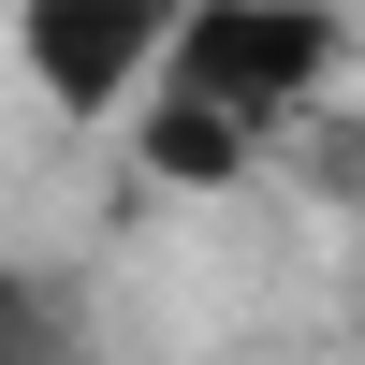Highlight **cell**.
I'll list each match as a JSON object with an SVG mask.
<instances>
[{
  "instance_id": "cell-1",
  "label": "cell",
  "mask_w": 365,
  "mask_h": 365,
  "mask_svg": "<svg viewBox=\"0 0 365 365\" xmlns=\"http://www.w3.org/2000/svg\"><path fill=\"white\" fill-rule=\"evenodd\" d=\"M336 44L351 29L322 15V0H175V29H161V58H146L132 103H190V117H220V132L278 146L292 117L336 88Z\"/></svg>"
},
{
  "instance_id": "cell-2",
  "label": "cell",
  "mask_w": 365,
  "mask_h": 365,
  "mask_svg": "<svg viewBox=\"0 0 365 365\" xmlns=\"http://www.w3.org/2000/svg\"><path fill=\"white\" fill-rule=\"evenodd\" d=\"M161 29H175V0H29L15 58H29V88L58 117H117L146 88V58H161Z\"/></svg>"
},
{
  "instance_id": "cell-3",
  "label": "cell",
  "mask_w": 365,
  "mask_h": 365,
  "mask_svg": "<svg viewBox=\"0 0 365 365\" xmlns=\"http://www.w3.org/2000/svg\"><path fill=\"white\" fill-rule=\"evenodd\" d=\"M0 365H73V292L58 278H0Z\"/></svg>"
}]
</instances>
